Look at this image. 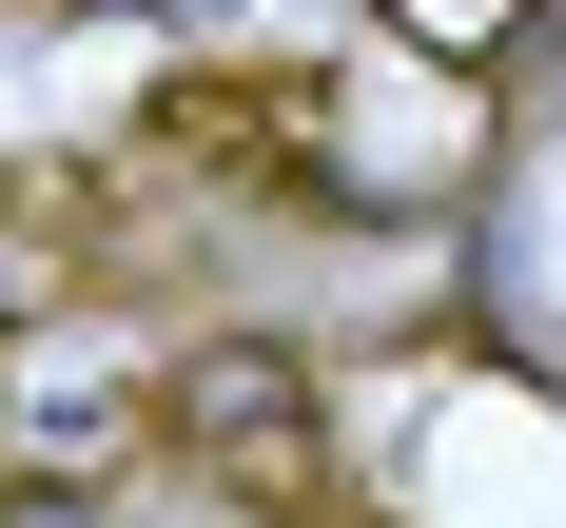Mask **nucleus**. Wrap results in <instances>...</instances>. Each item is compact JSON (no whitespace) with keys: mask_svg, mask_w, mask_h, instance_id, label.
Segmentation results:
<instances>
[{"mask_svg":"<svg viewBox=\"0 0 566 528\" xmlns=\"http://www.w3.org/2000/svg\"><path fill=\"white\" fill-rule=\"evenodd\" d=\"M137 431H176V451L216 469V489H254V509H313L333 392H313V352H293V333H196L157 392H137Z\"/></svg>","mask_w":566,"mask_h":528,"instance_id":"f257e3e1","label":"nucleus"},{"mask_svg":"<svg viewBox=\"0 0 566 528\" xmlns=\"http://www.w3.org/2000/svg\"><path fill=\"white\" fill-rule=\"evenodd\" d=\"M371 20H391L430 79H509V59L547 40V0H371Z\"/></svg>","mask_w":566,"mask_h":528,"instance_id":"f03ea898","label":"nucleus"},{"mask_svg":"<svg viewBox=\"0 0 566 528\" xmlns=\"http://www.w3.org/2000/svg\"><path fill=\"white\" fill-rule=\"evenodd\" d=\"M0 528H117V509L78 489V469H0Z\"/></svg>","mask_w":566,"mask_h":528,"instance_id":"7ed1b4c3","label":"nucleus"}]
</instances>
